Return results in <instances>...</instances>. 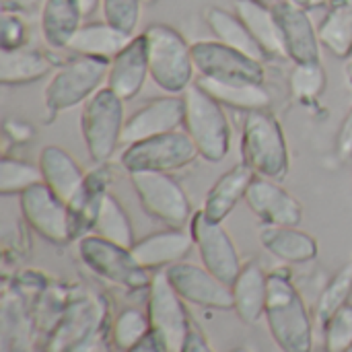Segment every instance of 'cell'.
I'll list each match as a JSON object with an SVG mask.
<instances>
[{
	"instance_id": "6da1fadb",
	"label": "cell",
	"mask_w": 352,
	"mask_h": 352,
	"mask_svg": "<svg viewBox=\"0 0 352 352\" xmlns=\"http://www.w3.org/2000/svg\"><path fill=\"white\" fill-rule=\"evenodd\" d=\"M264 318L270 336L280 351H314V322L309 309L295 285L278 272L268 276V301Z\"/></svg>"
},
{
	"instance_id": "7a4b0ae2",
	"label": "cell",
	"mask_w": 352,
	"mask_h": 352,
	"mask_svg": "<svg viewBox=\"0 0 352 352\" xmlns=\"http://www.w3.org/2000/svg\"><path fill=\"white\" fill-rule=\"evenodd\" d=\"M241 163L256 175L283 179L289 173V146L280 122L268 111H250L241 130Z\"/></svg>"
},
{
	"instance_id": "3957f363",
	"label": "cell",
	"mask_w": 352,
	"mask_h": 352,
	"mask_svg": "<svg viewBox=\"0 0 352 352\" xmlns=\"http://www.w3.org/2000/svg\"><path fill=\"white\" fill-rule=\"evenodd\" d=\"M148 45L151 78L169 95H184L194 82V56L186 37L163 23H155L144 31Z\"/></svg>"
},
{
	"instance_id": "277c9868",
	"label": "cell",
	"mask_w": 352,
	"mask_h": 352,
	"mask_svg": "<svg viewBox=\"0 0 352 352\" xmlns=\"http://www.w3.org/2000/svg\"><path fill=\"white\" fill-rule=\"evenodd\" d=\"M184 128L194 140L200 157L210 163L223 161L231 146V126L225 107L214 97H210L196 80L184 91Z\"/></svg>"
},
{
	"instance_id": "5b68a950",
	"label": "cell",
	"mask_w": 352,
	"mask_h": 352,
	"mask_svg": "<svg viewBox=\"0 0 352 352\" xmlns=\"http://www.w3.org/2000/svg\"><path fill=\"white\" fill-rule=\"evenodd\" d=\"M124 99H120L109 87L99 89L82 107L80 132L89 157L95 163L109 161L122 144L126 126Z\"/></svg>"
},
{
	"instance_id": "8992f818",
	"label": "cell",
	"mask_w": 352,
	"mask_h": 352,
	"mask_svg": "<svg viewBox=\"0 0 352 352\" xmlns=\"http://www.w3.org/2000/svg\"><path fill=\"white\" fill-rule=\"evenodd\" d=\"M109 62L111 60L76 56L56 70L43 91V101L50 113H60L87 103L99 89H103L101 85L107 82Z\"/></svg>"
},
{
	"instance_id": "52a82bcc",
	"label": "cell",
	"mask_w": 352,
	"mask_h": 352,
	"mask_svg": "<svg viewBox=\"0 0 352 352\" xmlns=\"http://www.w3.org/2000/svg\"><path fill=\"white\" fill-rule=\"evenodd\" d=\"M200 157L194 140L186 130H173L134 144H128L120 155V163L128 173L153 171L171 173L192 165Z\"/></svg>"
},
{
	"instance_id": "ba28073f",
	"label": "cell",
	"mask_w": 352,
	"mask_h": 352,
	"mask_svg": "<svg viewBox=\"0 0 352 352\" xmlns=\"http://www.w3.org/2000/svg\"><path fill=\"white\" fill-rule=\"evenodd\" d=\"M78 256L82 264L99 278L128 289H148L153 272L144 270L128 248L116 245L97 235H85L78 241Z\"/></svg>"
},
{
	"instance_id": "9c48e42d",
	"label": "cell",
	"mask_w": 352,
	"mask_h": 352,
	"mask_svg": "<svg viewBox=\"0 0 352 352\" xmlns=\"http://www.w3.org/2000/svg\"><path fill=\"white\" fill-rule=\"evenodd\" d=\"M184 303L186 301L171 287L167 272H153L148 285L146 316L151 322V332L159 338L165 352H182L192 330V322Z\"/></svg>"
},
{
	"instance_id": "30bf717a",
	"label": "cell",
	"mask_w": 352,
	"mask_h": 352,
	"mask_svg": "<svg viewBox=\"0 0 352 352\" xmlns=\"http://www.w3.org/2000/svg\"><path fill=\"white\" fill-rule=\"evenodd\" d=\"M130 182L136 190L142 210L155 221L175 229H184L192 221L194 212L190 198L169 173H130Z\"/></svg>"
},
{
	"instance_id": "8fae6325",
	"label": "cell",
	"mask_w": 352,
	"mask_h": 352,
	"mask_svg": "<svg viewBox=\"0 0 352 352\" xmlns=\"http://www.w3.org/2000/svg\"><path fill=\"white\" fill-rule=\"evenodd\" d=\"M25 223L45 241L64 245L72 239L70 208L45 184H37L19 196Z\"/></svg>"
},
{
	"instance_id": "7c38bea8",
	"label": "cell",
	"mask_w": 352,
	"mask_h": 352,
	"mask_svg": "<svg viewBox=\"0 0 352 352\" xmlns=\"http://www.w3.org/2000/svg\"><path fill=\"white\" fill-rule=\"evenodd\" d=\"M190 233L194 237V245L202 258V266H206L214 276L223 283L233 285L237 274L241 272V258L231 239L225 231L223 223H212L204 217L202 210L194 212L190 221Z\"/></svg>"
},
{
	"instance_id": "4fadbf2b",
	"label": "cell",
	"mask_w": 352,
	"mask_h": 352,
	"mask_svg": "<svg viewBox=\"0 0 352 352\" xmlns=\"http://www.w3.org/2000/svg\"><path fill=\"white\" fill-rule=\"evenodd\" d=\"M192 56L198 76L217 80L264 82V64L225 45L219 39L192 43Z\"/></svg>"
},
{
	"instance_id": "5bb4252c",
	"label": "cell",
	"mask_w": 352,
	"mask_h": 352,
	"mask_svg": "<svg viewBox=\"0 0 352 352\" xmlns=\"http://www.w3.org/2000/svg\"><path fill=\"white\" fill-rule=\"evenodd\" d=\"M167 278L175 293L192 305L229 311L233 309V291L231 285L214 276L206 266H196L190 262H179L169 266Z\"/></svg>"
},
{
	"instance_id": "9a60e30c",
	"label": "cell",
	"mask_w": 352,
	"mask_h": 352,
	"mask_svg": "<svg viewBox=\"0 0 352 352\" xmlns=\"http://www.w3.org/2000/svg\"><path fill=\"white\" fill-rule=\"evenodd\" d=\"M186 120V101L184 95H165L151 99L138 111H134L124 126L122 144H134L159 134L179 130Z\"/></svg>"
},
{
	"instance_id": "2e32d148",
	"label": "cell",
	"mask_w": 352,
	"mask_h": 352,
	"mask_svg": "<svg viewBox=\"0 0 352 352\" xmlns=\"http://www.w3.org/2000/svg\"><path fill=\"white\" fill-rule=\"evenodd\" d=\"M245 202L264 225L299 227L303 219L301 202L283 186H278L276 179L256 175L248 190Z\"/></svg>"
},
{
	"instance_id": "e0dca14e",
	"label": "cell",
	"mask_w": 352,
	"mask_h": 352,
	"mask_svg": "<svg viewBox=\"0 0 352 352\" xmlns=\"http://www.w3.org/2000/svg\"><path fill=\"white\" fill-rule=\"evenodd\" d=\"M274 12L283 31L287 56L295 62H320V35L305 8L291 4L289 0H276Z\"/></svg>"
},
{
	"instance_id": "ac0fdd59",
	"label": "cell",
	"mask_w": 352,
	"mask_h": 352,
	"mask_svg": "<svg viewBox=\"0 0 352 352\" xmlns=\"http://www.w3.org/2000/svg\"><path fill=\"white\" fill-rule=\"evenodd\" d=\"M151 76L148 68V45L144 33L134 35L130 43L109 62V74H107V87L124 101L134 99L146 78Z\"/></svg>"
},
{
	"instance_id": "d6986e66",
	"label": "cell",
	"mask_w": 352,
	"mask_h": 352,
	"mask_svg": "<svg viewBox=\"0 0 352 352\" xmlns=\"http://www.w3.org/2000/svg\"><path fill=\"white\" fill-rule=\"evenodd\" d=\"M192 248H194L192 233L169 227L167 231H159L136 241L130 248V252L144 270L159 272V270H167L173 264L184 262L190 256Z\"/></svg>"
},
{
	"instance_id": "ffe728a7",
	"label": "cell",
	"mask_w": 352,
	"mask_h": 352,
	"mask_svg": "<svg viewBox=\"0 0 352 352\" xmlns=\"http://www.w3.org/2000/svg\"><path fill=\"white\" fill-rule=\"evenodd\" d=\"M37 165L41 169L43 184L70 208L78 200L87 179V175L72 159V155L62 146L50 144L41 151Z\"/></svg>"
},
{
	"instance_id": "44dd1931",
	"label": "cell",
	"mask_w": 352,
	"mask_h": 352,
	"mask_svg": "<svg viewBox=\"0 0 352 352\" xmlns=\"http://www.w3.org/2000/svg\"><path fill=\"white\" fill-rule=\"evenodd\" d=\"M268 276L260 264L248 262L231 285L233 311L243 324H258L266 314L268 301Z\"/></svg>"
},
{
	"instance_id": "7402d4cb",
	"label": "cell",
	"mask_w": 352,
	"mask_h": 352,
	"mask_svg": "<svg viewBox=\"0 0 352 352\" xmlns=\"http://www.w3.org/2000/svg\"><path fill=\"white\" fill-rule=\"evenodd\" d=\"M254 177L256 173L245 163H239L233 169H229L225 175H221L206 194L202 206L204 217L212 223H223L235 210V206L241 200H245Z\"/></svg>"
},
{
	"instance_id": "603a6c76",
	"label": "cell",
	"mask_w": 352,
	"mask_h": 352,
	"mask_svg": "<svg viewBox=\"0 0 352 352\" xmlns=\"http://www.w3.org/2000/svg\"><path fill=\"white\" fill-rule=\"evenodd\" d=\"M237 16L245 23L258 45L266 56L272 58H289L283 31L272 4L256 2V0H237Z\"/></svg>"
},
{
	"instance_id": "cb8c5ba5",
	"label": "cell",
	"mask_w": 352,
	"mask_h": 352,
	"mask_svg": "<svg viewBox=\"0 0 352 352\" xmlns=\"http://www.w3.org/2000/svg\"><path fill=\"white\" fill-rule=\"evenodd\" d=\"M196 82L214 97L223 107L239 109V111H258L270 107V93L264 89V82H248V80H217L208 76H198Z\"/></svg>"
},
{
	"instance_id": "d4e9b609",
	"label": "cell",
	"mask_w": 352,
	"mask_h": 352,
	"mask_svg": "<svg viewBox=\"0 0 352 352\" xmlns=\"http://www.w3.org/2000/svg\"><path fill=\"white\" fill-rule=\"evenodd\" d=\"M260 243L274 258L289 264H307L318 258V241L297 227L264 225L260 231Z\"/></svg>"
},
{
	"instance_id": "484cf974",
	"label": "cell",
	"mask_w": 352,
	"mask_h": 352,
	"mask_svg": "<svg viewBox=\"0 0 352 352\" xmlns=\"http://www.w3.org/2000/svg\"><path fill=\"white\" fill-rule=\"evenodd\" d=\"M132 37L134 35L120 31L118 27L109 25L107 21H97V23L80 25V29L72 37L68 50L74 52L76 56L111 60L130 43Z\"/></svg>"
},
{
	"instance_id": "4316f807",
	"label": "cell",
	"mask_w": 352,
	"mask_h": 352,
	"mask_svg": "<svg viewBox=\"0 0 352 352\" xmlns=\"http://www.w3.org/2000/svg\"><path fill=\"white\" fill-rule=\"evenodd\" d=\"M82 10L78 0H45L41 8V33L50 47L68 50L80 29Z\"/></svg>"
},
{
	"instance_id": "83f0119b",
	"label": "cell",
	"mask_w": 352,
	"mask_h": 352,
	"mask_svg": "<svg viewBox=\"0 0 352 352\" xmlns=\"http://www.w3.org/2000/svg\"><path fill=\"white\" fill-rule=\"evenodd\" d=\"M52 62L33 47H14L0 52V82L4 87H21L50 74Z\"/></svg>"
},
{
	"instance_id": "f1b7e54d",
	"label": "cell",
	"mask_w": 352,
	"mask_h": 352,
	"mask_svg": "<svg viewBox=\"0 0 352 352\" xmlns=\"http://www.w3.org/2000/svg\"><path fill=\"white\" fill-rule=\"evenodd\" d=\"M206 23L219 41H223L225 45H229V47H233V50L258 60V62H264L266 54L262 52L258 41L254 39V35L250 33L245 23L237 16V12L231 14L229 10L214 6V8H208Z\"/></svg>"
},
{
	"instance_id": "f546056e",
	"label": "cell",
	"mask_w": 352,
	"mask_h": 352,
	"mask_svg": "<svg viewBox=\"0 0 352 352\" xmlns=\"http://www.w3.org/2000/svg\"><path fill=\"white\" fill-rule=\"evenodd\" d=\"M107 171L97 169L87 175L85 188L78 196V200L70 206V223H72V237H85L89 231H93L95 219L101 210L103 198L107 192Z\"/></svg>"
},
{
	"instance_id": "4dcf8cb0",
	"label": "cell",
	"mask_w": 352,
	"mask_h": 352,
	"mask_svg": "<svg viewBox=\"0 0 352 352\" xmlns=\"http://www.w3.org/2000/svg\"><path fill=\"white\" fill-rule=\"evenodd\" d=\"M93 235L107 239L116 245L128 248V250L136 243L134 241V229H132V223L128 219V212L116 196L107 194L103 198L101 210H99L95 225H93Z\"/></svg>"
},
{
	"instance_id": "1f68e13d",
	"label": "cell",
	"mask_w": 352,
	"mask_h": 352,
	"mask_svg": "<svg viewBox=\"0 0 352 352\" xmlns=\"http://www.w3.org/2000/svg\"><path fill=\"white\" fill-rule=\"evenodd\" d=\"M320 41L338 58L352 52V4H336L318 29Z\"/></svg>"
},
{
	"instance_id": "d6a6232c",
	"label": "cell",
	"mask_w": 352,
	"mask_h": 352,
	"mask_svg": "<svg viewBox=\"0 0 352 352\" xmlns=\"http://www.w3.org/2000/svg\"><path fill=\"white\" fill-rule=\"evenodd\" d=\"M43 184L39 165H31L8 155L0 161V194L2 196H21L29 188Z\"/></svg>"
},
{
	"instance_id": "836d02e7",
	"label": "cell",
	"mask_w": 352,
	"mask_h": 352,
	"mask_svg": "<svg viewBox=\"0 0 352 352\" xmlns=\"http://www.w3.org/2000/svg\"><path fill=\"white\" fill-rule=\"evenodd\" d=\"M352 295V266H344L324 289L320 295L318 307H316V322L320 328L326 326V322L338 314L344 305H349Z\"/></svg>"
},
{
	"instance_id": "e575fe53",
	"label": "cell",
	"mask_w": 352,
	"mask_h": 352,
	"mask_svg": "<svg viewBox=\"0 0 352 352\" xmlns=\"http://www.w3.org/2000/svg\"><path fill=\"white\" fill-rule=\"evenodd\" d=\"M151 334L148 316L140 309H124L111 326V342L120 351H130Z\"/></svg>"
},
{
	"instance_id": "d590c367",
	"label": "cell",
	"mask_w": 352,
	"mask_h": 352,
	"mask_svg": "<svg viewBox=\"0 0 352 352\" xmlns=\"http://www.w3.org/2000/svg\"><path fill=\"white\" fill-rule=\"evenodd\" d=\"M328 85L326 70L322 62H301L295 64L291 76H289V87L295 99L299 101H314L318 99Z\"/></svg>"
},
{
	"instance_id": "8d00e7d4",
	"label": "cell",
	"mask_w": 352,
	"mask_h": 352,
	"mask_svg": "<svg viewBox=\"0 0 352 352\" xmlns=\"http://www.w3.org/2000/svg\"><path fill=\"white\" fill-rule=\"evenodd\" d=\"M324 332V349L326 352H346L352 349V303L344 305L338 314H334Z\"/></svg>"
},
{
	"instance_id": "74e56055",
	"label": "cell",
	"mask_w": 352,
	"mask_h": 352,
	"mask_svg": "<svg viewBox=\"0 0 352 352\" xmlns=\"http://www.w3.org/2000/svg\"><path fill=\"white\" fill-rule=\"evenodd\" d=\"M140 4L142 0H101L103 21L132 35L140 19Z\"/></svg>"
},
{
	"instance_id": "f35d334b",
	"label": "cell",
	"mask_w": 352,
	"mask_h": 352,
	"mask_svg": "<svg viewBox=\"0 0 352 352\" xmlns=\"http://www.w3.org/2000/svg\"><path fill=\"white\" fill-rule=\"evenodd\" d=\"M25 41V25L19 16H12L8 12L2 14V50H14L21 47Z\"/></svg>"
},
{
	"instance_id": "ab89813d",
	"label": "cell",
	"mask_w": 352,
	"mask_h": 352,
	"mask_svg": "<svg viewBox=\"0 0 352 352\" xmlns=\"http://www.w3.org/2000/svg\"><path fill=\"white\" fill-rule=\"evenodd\" d=\"M336 153L340 159H352V109L349 111V116L344 118L338 138H336Z\"/></svg>"
},
{
	"instance_id": "60d3db41",
	"label": "cell",
	"mask_w": 352,
	"mask_h": 352,
	"mask_svg": "<svg viewBox=\"0 0 352 352\" xmlns=\"http://www.w3.org/2000/svg\"><path fill=\"white\" fill-rule=\"evenodd\" d=\"M182 352H214V351L210 349V344H208L206 336H204L196 326H192V330H190V334H188V338H186V344H184Z\"/></svg>"
},
{
	"instance_id": "b9f144b4",
	"label": "cell",
	"mask_w": 352,
	"mask_h": 352,
	"mask_svg": "<svg viewBox=\"0 0 352 352\" xmlns=\"http://www.w3.org/2000/svg\"><path fill=\"white\" fill-rule=\"evenodd\" d=\"M126 352H165V349L161 346L159 338L151 332L142 342H138L136 346H132L130 351H126Z\"/></svg>"
},
{
	"instance_id": "7bdbcfd3",
	"label": "cell",
	"mask_w": 352,
	"mask_h": 352,
	"mask_svg": "<svg viewBox=\"0 0 352 352\" xmlns=\"http://www.w3.org/2000/svg\"><path fill=\"white\" fill-rule=\"evenodd\" d=\"M291 4H295V6H299V8H314V6H324V4H328L330 0H289Z\"/></svg>"
},
{
	"instance_id": "ee69618b",
	"label": "cell",
	"mask_w": 352,
	"mask_h": 352,
	"mask_svg": "<svg viewBox=\"0 0 352 352\" xmlns=\"http://www.w3.org/2000/svg\"><path fill=\"white\" fill-rule=\"evenodd\" d=\"M78 2H80V10H82L85 16L93 14L99 8V4H101V0H78Z\"/></svg>"
},
{
	"instance_id": "f6af8a7d",
	"label": "cell",
	"mask_w": 352,
	"mask_h": 352,
	"mask_svg": "<svg viewBox=\"0 0 352 352\" xmlns=\"http://www.w3.org/2000/svg\"><path fill=\"white\" fill-rule=\"evenodd\" d=\"M256 2H264V4H274L276 0H256Z\"/></svg>"
},
{
	"instance_id": "bcb514c9",
	"label": "cell",
	"mask_w": 352,
	"mask_h": 352,
	"mask_svg": "<svg viewBox=\"0 0 352 352\" xmlns=\"http://www.w3.org/2000/svg\"><path fill=\"white\" fill-rule=\"evenodd\" d=\"M142 2H144V4H155L157 0H142Z\"/></svg>"
},
{
	"instance_id": "7dc6e473",
	"label": "cell",
	"mask_w": 352,
	"mask_h": 352,
	"mask_svg": "<svg viewBox=\"0 0 352 352\" xmlns=\"http://www.w3.org/2000/svg\"><path fill=\"white\" fill-rule=\"evenodd\" d=\"M233 352H250V351H245V349H235Z\"/></svg>"
},
{
	"instance_id": "c3c4849f",
	"label": "cell",
	"mask_w": 352,
	"mask_h": 352,
	"mask_svg": "<svg viewBox=\"0 0 352 352\" xmlns=\"http://www.w3.org/2000/svg\"><path fill=\"white\" fill-rule=\"evenodd\" d=\"M346 352H352V349H351V351H346Z\"/></svg>"
}]
</instances>
